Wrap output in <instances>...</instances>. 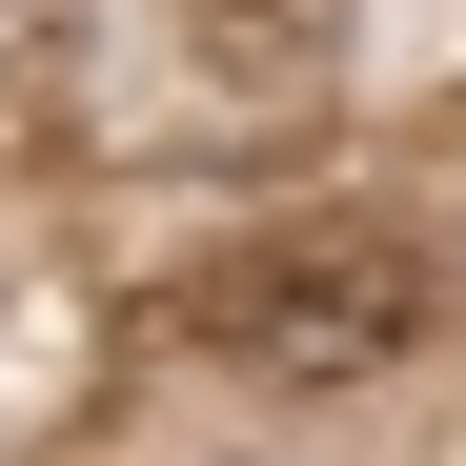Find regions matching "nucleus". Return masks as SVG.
<instances>
[{"instance_id": "obj_2", "label": "nucleus", "mask_w": 466, "mask_h": 466, "mask_svg": "<svg viewBox=\"0 0 466 466\" xmlns=\"http://www.w3.org/2000/svg\"><path fill=\"white\" fill-rule=\"evenodd\" d=\"M325 41H345V0H203V82H223V102L325 82Z\"/></svg>"}, {"instance_id": "obj_1", "label": "nucleus", "mask_w": 466, "mask_h": 466, "mask_svg": "<svg viewBox=\"0 0 466 466\" xmlns=\"http://www.w3.org/2000/svg\"><path fill=\"white\" fill-rule=\"evenodd\" d=\"M163 345L223 365V385H385L406 345H446V264L406 223H244L223 264L163 284Z\"/></svg>"}, {"instance_id": "obj_3", "label": "nucleus", "mask_w": 466, "mask_h": 466, "mask_svg": "<svg viewBox=\"0 0 466 466\" xmlns=\"http://www.w3.org/2000/svg\"><path fill=\"white\" fill-rule=\"evenodd\" d=\"M41 21H61V0H0V82H21V61H41Z\"/></svg>"}]
</instances>
